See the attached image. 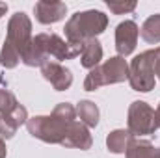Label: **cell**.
Masks as SVG:
<instances>
[{
    "mask_svg": "<svg viewBox=\"0 0 160 158\" xmlns=\"http://www.w3.org/2000/svg\"><path fill=\"white\" fill-rule=\"evenodd\" d=\"M77 117V112L71 104H60L52 116L48 117H34L28 121V130L32 136L48 143H63L67 132L71 130Z\"/></svg>",
    "mask_w": 160,
    "mask_h": 158,
    "instance_id": "cell-1",
    "label": "cell"
},
{
    "mask_svg": "<svg viewBox=\"0 0 160 158\" xmlns=\"http://www.w3.org/2000/svg\"><path fill=\"white\" fill-rule=\"evenodd\" d=\"M106 26H108V17L102 11L97 9L78 11L65 24L67 43L75 47H84L88 39H95V36L102 34Z\"/></svg>",
    "mask_w": 160,
    "mask_h": 158,
    "instance_id": "cell-2",
    "label": "cell"
},
{
    "mask_svg": "<svg viewBox=\"0 0 160 158\" xmlns=\"http://www.w3.org/2000/svg\"><path fill=\"white\" fill-rule=\"evenodd\" d=\"M155 75L160 77V47L136 56L128 69L130 86L136 91H149L155 86Z\"/></svg>",
    "mask_w": 160,
    "mask_h": 158,
    "instance_id": "cell-3",
    "label": "cell"
},
{
    "mask_svg": "<svg viewBox=\"0 0 160 158\" xmlns=\"http://www.w3.org/2000/svg\"><path fill=\"white\" fill-rule=\"evenodd\" d=\"M4 43H8L9 47H13L17 50V54L22 56L30 50L32 47V22L28 19V15L24 11H17L11 19H9V24H8V37Z\"/></svg>",
    "mask_w": 160,
    "mask_h": 158,
    "instance_id": "cell-4",
    "label": "cell"
},
{
    "mask_svg": "<svg viewBox=\"0 0 160 158\" xmlns=\"http://www.w3.org/2000/svg\"><path fill=\"white\" fill-rule=\"evenodd\" d=\"M34 43L43 52L45 58L54 56L58 60H71V58L78 56L82 52V47H75V45L63 41L56 34H39V36L34 37Z\"/></svg>",
    "mask_w": 160,
    "mask_h": 158,
    "instance_id": "cell-5",
    "label": "cell"
},
{
    "mask_svg": "<svg viewBox=\"0 0 160 158\" xmlns=\"http://www.w3.org/2000/svg\"><path fill=\"white\" fill-rule=\"evenodd\" d=\"M157 114L142 101L132 102L128 108V128L132 134H151L157 128Z\"/></svg>",
    "mask_w": 160,
    "mask_h": 158,
    "instance_id": "cell-6",
    "label": "cell"
},
{
    "mask_svg": "<svg viewBox=\"0 0 160 158\" xmlns=\"http://www.w3.org/2000/svg\"><path fill=\"white\" fill-rule=\"evenodd\" d=\"M138 34H140V30H138L134 21H125L118 26V30H116V48H118L121 58L128 56L134 50L136 41H138Z\"/></svg>",
    "mask_w": 160,
    "mask_h": 158,
    "instance_id": "cell-7",
    "label": "cell"
},
{
    "mask_svg": "<svg viewBox=\"0 0 160 158\" xmlns=\"http://www.w3.org/2000/svg\"><path fill=\"white\" fill-rule=\"evenodd\" d=\"M34 11L41 24H52L63 19V15L67 13V6L58 0H41L34 6Z\"/></svg>",
    "mask_w": 160,
    "mask_h": 158,
    "instance_id": "cell-8",
    "label": "cell"
},
{
    "mask_svg": "<svg viewBox=\"0 0 160 158\" xmlns=\"http://www.w3.org/2000/svg\"><path fill=\"white\" fill-rule=\"evenodd\" d=\"M99 77L102 86L104 84H118L123 82L125 78H128V67H127V62L116 56V58H110L102 67H99Z\"/></svg>",
    "mask_w": 160,
    "mask_h": 158,
    "instance_id": "cell-9",
    "label": "cell"
},
{
    "mask_svg": "<svg viewBox=\"0 0 160 158\" xmlns=\"http://www.w3.org/2000/svg\"><path fill=\"white\" fill-rule=\"evenodd\" d=\"M0 114L2 117L13 121L17 126L26 121V110L15 101V97L8 89H0Z\"/></svg>",
    "mask_w": 160,
    "mask_h": 158,
    "instance_id": "cell-10",
    "label": "cell"
},
{
    "mask_svg": "<svg viewBox=\"0 0 160 158\" xmlns=\"http://www.w3.org/2000/svg\"><path fill=\"white\" fill-rule=\"evenodd\" d=\"M41 69H43V77L48 80L54 86V89H58V91L67 89L71 86V82H73L71 73L65 67H62V65H58L54 62H45L41 65Z\"/></svg>",
    "mask_w": 160,
    "mask_h": 158,
    "instance_id": "cell-11",
    "label": "cell"
},
{
    "mask_svg": "<svg viewBox=\"0 0 160 158\" xmlns=\"http://www.w3.org/2000/svg\"><path fill=\"white\" fill-rule=\"evenodd\" d=\"M62 145H65V147H78V149H89V145H91V136H89L88 128H86L82 123H77V121H75Z\"/></svg>",
    "mask_w": 160,
    "mask_h": 158,
    "instance_id": "cell-12",
    "label": "cell"
},
{
    "mask_svg": "<svg viewBox=\"0 0 160 158\" xmlns=\"http://www.w3.org/2000/svg\"><path fill=\"white\" fill-rule=\"evenodd\" d=\"M80 56H82V65H84V67L95 69L97 63H99L101 58H102V47H101V43L97 39H88L84 43V47H82Z\"/></svg>",
    "mask_w": 160,
    "mask_h": 158,
    "instance_id": "cell-13",
    "label": "cell"
},
{
    "mask_svg": "<svg viewBox=\"0 0 160 158\" xmlns=\"http://www.w3.org/2000/svg\"><path fill=\"white\" fill-rule=\"evenodd\" d=\"M127 158H160V149L149 141L132 140L127 149Z\"/></svg>",
    "mask_w": 160,
    "mask_h": 158,
    "instance_id": "cell-14",
    "label": "cell"
},
{
    "mask_svg": "<svg viewBox=\"0 0 160 158\" xmlns=\"http://www.w3.org/2000/svg\"><path fill=\"white\" fill-rule=\"evenodd\" d=\"M132 141V134L127 132V130H116L108 136L106 143H108V149L112 153H125L128 149V143Z\"/></svg>",
    "mask_w": 160,
    "mask_h": 158,
    "instance_id": "cell-15",
    "label": "cell"
},
{
    "mask_svg": "<svg viewBox=\"0 0 160 158\" xmlns=\"http://www.w3.org/2000/svg\"><path fill=\"white\" fill-rule=\"evenodd\" d=\"M142 37L147 41V43H158L160 41V13L151 15L143 26H142Z\"/></svg>",
    "mask_w": 160,
    "mask_h": 158,
    "instance_id": "cell-16",
    "label": "cell"
},
{
    "mask_svg": "<svg viewBox=\"0 0 160 158\" xmlns=\"http://www.w3.org/2000/svg\"><path fill=\"white\" fill-rule=\"evenodd\" d=\"M77 114H78L80 121L84 123V125H88V126H95L97 123H99V110H97V106L93 104V102H89V101H82L78 104V108H77Z\"/></svg>",
    "mask_w": 160,
    "mask_h": 158,
    "instance_id": "cell-17",
    "label": "cell"
},
{
    "mask_svg": "<svg viewBox=\"0 0 160 158\" xmlns=\"http://www.w3.org/2000/svg\"><path fill=\"white\" fill-rule=\"evenodd\" d=\"M108 9L116 15L121 13H128V11H134L136 9V2H106Z\"/></svg>",
    "mask_w": 160,
    "mask_h": 158,
    "instance_id": "cell-18",
    "label": "cell"
},
{
    "mask_svg": "<svg viewBox=\"0 0 160 158\" xmlns=\"http://www.w3.org/2000/svg\"><path fill=\"white\" fill-rule=\"evenodd\" d=\"M0 158H6V145L2 140H0Z\"/></svg>",
    "mask_w": 160,
    "mask_h": 158,
    "instance_id": "cell-19",
    "label": "cell"
},
{
    "mask_svg": "<svg viewBox=\"0 0 160 158\" xmlns=\"http://www.w3.org/2000/svg\"><path fill=\"white\" fill-rule=\"evenodd\" d=\"M6 11H8V4L0 2V17H2V15H6Z\"/></svg>",
    "mask_w": 160,
    "mask_h": 158,
    "instance_id": "cell-20",
    "label": "cell"
},
{
    "mask_svg": "<svg viewBox=\"0 0 160 158\" xmlns=\"http://www.w3.org/2000/svg\"><path fill=\"white\" fill-rule=\"evenodd\" d=\"M155 114H157V125L160 126V106L157 108V112H155Z\"/></svg>",
    "mask_w": 160,
    "mask_h": 158,
    "instance_id": "cell-21",
    "label": "cell"
}]
</instances>
